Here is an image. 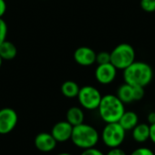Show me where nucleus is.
Returning a JSON list of instances; mask_svg holds the SVG:
<instances>
[{"label":"nucleus","instance_id":"obj_1","mask_svg":"<svg viewBox=\"0 0 155 155\" xmlns=\"http://www.w3.org/2000/svg\"><path fill=\"white\" fill-rule=\"evenodd\" d=\"M124 83L132 86H147L153 78V70L152 66L140 61H134L131 65L124 70Z\"/></svg>","mask_w":155,"mask_h":155},{"label":"nucleus","instance_id":"obj_2","mask_svg":"<svg viewBox=\"0 0 155 155\" xmlns=\"http://www.w3.org/2000/svg\"><path fill=\"white\" fill-rule=\"evenodd\" d=\"M100 118L105 124L118 123L125 112L124 104L115 94H105L102 97L98 107Z\"/></svg>","mask_w":155,"mask_h":155},{"label":"nucleus","instance_id":"obj_3","mask_svg":"<svg viewBox=\"0 0 155 155\" xmlns=\"http://www.w3.org/2000/svg\"><path fill=\"white\" fill-rule=\"evenodd\" d=\"M99 139L100 134L98 131L90 124L83 123L73 127L71 141L80 149L85 150L95 147L99 142Z\"/></svg>","mask_w":155,"mask_h":155},{"label":"nucleus","instance_id":"obj_4","mask_svg":"<svg viewBox=\"0 0 155 155\" xmlns=\"http://www.w3.org/2000/svg\"><path fill=\"white\" fill-rule=\"evenodd\" d=\"M111 54V64L117 70H124L135 61V50L134 46L127 43H122L116 45Z\"/></svg>","mask_w":155,"mask_h":155},{"label":"nucleus","instance_id":"obj_5","mask_svg":"<svg viewBox=\"0 0 155 155\" xmlns=\"http://www.w3.org/2000/svg\"><path fill=\"white\" fill-rule=\"evenodd\" d=\"M126 137V131L120 125L119 123L106 124L104 127L101 138L105 146L108 148H117L120 147Z\"/></svg>","mask_w":155,"mask_h":155},{"label":"nucleus","instance_id":"obj_6","mask_svg":"<svg viewBox=\"0 0 155 155\" xmlns=\"http://www.w3.org/2000/svg\"><path fill=\"white\" fill-rule=\"evenodd\" d=\"M102 97L103 95L101 94L100 91L92 85H85L81 87L77 95L81 106L89 111L98 109Z\"/></svg>","mask_w":155,"mask_h":155},{"label":"nucleus","instance_id":"obj_7","mask_svg":"<svg viewBox=\"0 0 155 155\" xmlns=\"http://www.w3.org/2000/svg\"><path fill=\"white\" fill-rule=\"evenodd\" d=\"M18 116L12 108H3L0 110V134L11 133L16 126Z\"/></svg>","mask_w":155,"mask_h":155},{"label":"nucleus","instance_id":"obj_8","mask_svg":"<svg viewBox=\"0 0 155 155\" xmlns=\"http://www.w3.org/2000/svg\"><path fill=\"white\" fill-rule=\"evenodd\" d=\"M117 75V69L111 64H98L95 69L94 76L96 81L104 85L112 84Z\"/></svg>","mask_w":155,"mask_h":155},{"label":"nucleus","instance_id":"obj_9","mask_svg":"<svg viewBox=\"0 0 155 155\" xmlns=\"http://www.w3.org/2000/svg\"><path fill=\"white\" fill-rule=\"evenodd\" d=\"M74 59L79 65L90 66L95 63L96 53L88 46H81L74 51Z\"/></svg>","mask_w":155,"mask_h":155},{"label":"nucleus","instance_id":"obj_10","mask_svg":"<svg viewBox=\"0 0 155 155\" xmlns=\"http://www.w3.org/2000/svg\"><path fill=\"white\" fill-rule=\"evenodd\" d=\"M73 133V126L67 121H61L56 123L52 128L51 134L57 143H64L71 140Z\"/></svg>","mask_w":155,"mask_h":155},{"label":"nucleus","instance_id":"obj_11","mask_svg":"<svg viewBox=\"0 0 155 155\" xmlns=\"http://www.w3.org/2000/svg\"><path fill=\"white\" fill-rule=\"evenodd\" d=\"M57 144L54 136L49 133H40L35 138V146L43 153L52 152Z\"/></svg>","mask_w":155,"mask_h":155},{"label":"nucleus","instance_id":"obj_12","mask_svg":"<svg viewBox=\"0 0 155 155\" xmlns=\"http://www.w3.org/2000/svg\"><path fill=\"white\" fill-rule=\"evenodd\" d=\"M133 139L138 143H144L150 140V124H138L132 130Z\"/></svg>","mask_w":155,"mask_h":155},{"label":"nucleus","instance_id":"obj_13","mask_svg":"<svg viewBox=\"0 0 155 155\" xmlns=\"http://www.w3.org/2000/svg\"><path fill=\"white\" fill-rule=\"evenodd\" d=\"M118 123L126 132L132 131L139 124V117L134 111H125Z\"/></svg>","mask_w":155,"mask_h":155},{"label":"nucleus","instance_id":"obj_14","mask_svg":"<svg viewBox=\"0 0 155 155\" xmlns=\"http://www.w3.org/2000/svg\"><path fill=\"white\" fill-rule=\"evenodd\" d=\"M66 121L74 127L79 125L84 121V111L77 106H73L68 109L66 113Z\"/></svg>","mask_w":155,"mask_h":155},{"label":"nucleus","instance_id":"obj_15","mask_svg":"<svg viewBox=\"0 0 155 155\" xmlns=\"http://www.w3.org/2000/svg\"><path fill=\"white\" fill-rule=\"evenodd\" d=\"M117 97L125 104H131L134 102V86L124 83L122 85H120L117 89L116 93Z\"/></svg>","mask_w":155,"mask_h":155},{"label":"nucleus","instance_id":"obj_16","mask_svg":"<svg viewBox=\"0 0 155 155\" xmlns=\"http://www.w3.org/2000/svg\"><path fill=\"white\" fill-rule=\"evenodd\" d=\"M16 54V46L12 42L5 40L0 45V56L3 59V61H11L15 58Z\"/></svg>","mask_w":155,"mask_h":155},{"label":"nucleus","instance_id":"obj_17","mask_svg":"<svg viewBox=\"0 0 155 155\" xmlns=\"http://www.w3.org/2000/svg\"><path fill=\"white\" fill-rule=\"evenodd\" d=\"M79 91H80L79 85L75 82L71 81V80L65 81L61 86V92H62L63 95L67 98L77 97Z\"/></svg>","mask_w":155,"mask_h":155},{"label":"nucleus","instance_id":"obj_18","mask_svg":"<svg viewBox=\"0 0 155 155\" xmlns=\"http://www.w3.org/2000/svg\"><path fill=\"white\" fill-rule=\"evenodd\" d=\"M95 63L98 64H109L111 63V54L108 52L103 51L98 54H96V60Z\"/></svg>","mask_w":155,"mask_h":155},{"label":"nucleus","instance_id":"obj_19","mask_svg":"<svg viewBox=\"0 0 155 155\" xmlns=\"http://www.w3.org/2000/svg\"><path fill=\"white\" fill-rule=\"evenodd\" d=\"M141 8L146 13L155 12V0H141Z\"/></svg>","mask_w":155,"mask_h":155},{"label":"nucleus","instance_id":"obj_20","mask_svg":"<svg viewBox=\"0 0 155 155\" xmlns=\"http://www.w3.org/2000/svg\"><path fill=\"white\" fill-rule=\"evenodd\" d=\"M7 25L3 18H0V45L6 40L7 35Z\"/></svg>","mask_w":155,"mask_h":155},{"label":"nucleus","instance_id":"obj_21","mask_svg":"<svg viewBox=\"0 0 155 155\" xmlns=\"http://www.w3.org/2000/svg\"><path fill=\"white\" fill-rule=\"evenodd\" d=\"M130 155H155V153L148 147H139L134 150Z\"/></svg>","mask_w":155,"mask_h":155},{"label":"nucleus","instance_id":"obj_22","mask_svg":"<svg viewBox=\"0 0 155 155\" xmlns=\"http://www.w3.org/2000/svg\"><path fill=\"white\" fill-rule=\"evenodd\" d=\"M145 92H144V87H140V86H134V101H140L144 97Z\"/></svg>","mask_w":155,"mask_h":155},{"label":"nucleus","instance_id":"obj_23","mask_svg":"<svg viewBox=\"0 0 155 155\" xmlns=\"http://www.w3.org/2000/svg\"><path fill=\"white\" fill-rule=\"evenodd\" d=\"M80 155H105L102 151H100L99 149H96L95 147L93 148H89V149H85L82 152V153Z\"/></svg>","mask_w":155,"mask_h":155},{"label":"nucleus","instance_id":"obj_24","mask_svg":"<svg viewBox=\"0 0 155 155\" xmlns=\"http://www.w3.org/2000/svg\"><path fill=\"white\" fill-rule=\"evenodd\" d=\"M105 155H127L126 153L121 149L120 147H117V148H112Z\"/></svg>","mask_w":155,"mask_h":155},{"label":"nucleus","instance_id":"obj_25","mask_svg":"<svg viewBox=\"0 0 155 155\" xmlns=\"http://www.w3.org/2000/svg\"><path fill=\"white\" fill-rule=\"evenodd\" d=\"M6 11V3L5 0H0V18L3 17Z\"/></svg>","mask_w":155,"mask_h":155},{"label":"nucleus","instance_id":"obj_26","mask_svg":"<svg viewBox=\"0 0 155 155\" xmlns=\"http://www.w3.org/2000/svg\"><path fill=\"white\" fill-rule=\"evenodd\" d=\"M150 140L155 144V124L150 125Z\"/></svg>","mask_w":155,"mask_h":155},{"label":"nucleus","instance_id":"obj_27","mask_svg":"<svg viewBox=\"0 0 155 155\" xmlns=\"http://www.w3.org/2000/svg\"><path fill=\"white\" fill-rule=\"evenodd\" d=\"M147 121H148V123H149L150 125L155 124V112H151L147 115Z\"/></svg>","mask_w":155,"mask_h":155},{"label":"nucleus","instance_id":"obj_28","mask_svg":"<svg viewBox=\"0 0 155 155\" xmlns=\"http://www.w3.org/2000/svg\"><path fill=\"white\" fill-rule=\"evenodd\" d=\"M56 155H72V154L67 153H59V154H56Z\"/></svg>","mask_w":155,"mask_h":155},{"label":"nucleus","instance_id":"obj_29","mask_svg":"<svg viewBox=\"0 0 155 155\" xmlns=\"http://www.w3.org/2000/svg\"><path fill=\"white\" fill-rule=\"evenodd\" d=\"M2 63H3V59H2L1 56H0V67H1V65H2Z\"/></svg>","mask_w":155,"mask_h":155}]
</instances>
